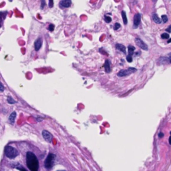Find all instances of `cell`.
<instances>
[{"instance_id":"15","label":"cell","mask_w":171,"mask_h":171,"mask_svg":"<svg viewBox=\"0 0 171 171\" xmlns=\"http://www.w3.org/2000/svg\"><path fill=\"white\" fill-rule=\"evenodd\" d=\"M122 17L123 22H124V24L125 25H126L128 23V19H127V17H126V14L125 11H122Z\"/></svg>"},{"instance_id":"18","label":"cell","mask_w":171,"mask_h":171,"mask_svg":"<svg viewBox=\"0 0 171 171\" xmlns=\"http://www.w3.org/2000/svg\"><path fill=\"white\" fill-rule=\"evenodd\" d=\"M161 37L162 39H168L170 37V36L167 33H164L161 35Z\"/></svg>"},{"instance_id":"11","label":"cell","mask_w":171,"mask_h":171,"mask_svg":"<svg viewBox=\"0 0 171 171\" xmlns=\"http://www.w3.org/2000/svg\"><path fill=\"white\" fill-rule=\"evenodd\" d=\"M116 49L118 50L123 52L124 54H126V47L124 46V45L120 44H116Z\"/></svg>"},{"instance_id":"8","label":"cell","mask_w":171,"mask_h":171,"mask_svg":"<svg viewBox=\"0 0 171 171\" xmlns=\"http://www.w3.org/2000/svg\"><path fill=\"white\" fill-rule=\"evenodd\" d=\"M72 4V1L70 0H62V1H60L59 6L61 8H67L69 7Z\"/></svg>"},{"instance_id":"27","label":"cell","mask_w":171,"mask_h":171,"mask_svg":"<svg viewBox=\"0 0 171 171\" xmlns=\"http://www.w3.org/2000/svg\"><path fill=\"white\" fill-rule=\"evenodd\" d=\"M163 137H164V134H163V133L160 132L159 134H158V137L159 138H162Z\"/></svg>"},{"instance_id":"29","label":"cell","mask_w":171,"mask_h":171,"mask_svg":"<svg viewBox=\"0 0 171 171\" xmlns=\"http://www.w3.org/2000/svg\"><path fill=\"white\" fill-rule=\"evenodd\" d=\"M169 144H171V137H169Z\"/></svg>"},{"instance_id":"24","label":"cell","mask_w":171,"mask_h":171,"mask_svg":"<svg viewBox=\"0 0 171 171\" xmlns=\"http://www.w3.org/2000/svg\"><path fill=\"white\" fill-rule=\"evenodd\" d=\"M126 60L128 62H132V56H128L126 57Z\"/></svg>"},{"instance_id":"7","label":"cell","mask_w":171,"mask_h":171,"mask_svg":"<svg viewBox=\"0 0 171 171\" xmlns=\"http://www.w3.org/2000/svg\"><path fill=\"white\" fill-rule=\"evenodd\" d=\"M140 19H141V15L140 14H137L134 17L133 19V27L134 28H137L140 23Z\"/></svg>"},{"instance_id":"13","label":"cell","mask_w":171,"mask_h":171,"mask_svg":"<svg viewBox=\"0 0 171 171\" xmlns=\"http://www.w3.org/2000/svg\"><path fill=\"white\" fill-rule=\"evenodd\" d=\"M152 19H153V20H154V22H155V23H157V24L161 23V20H160L159 17H158L157 14H152Z\"/></svg>"},{"instance_id":"3","label":"cell","mask_w":171,"mask_h":171,"mask_svg":"<svg viewBox=\"0 0 171 171\" xmlns=\"http://www.w3.org/2000/svg\"><path fill=\"white\" fill-rule=\"evenodd\" d=\"M55 157H56V156L54 154H52V153L47 155L46 159L45 160V167L47 169H50V168H52L53 166H54Z\"/></svg>"},{"instance_id":"23","label":"cell","mask_w":171,"mask_h":171,"mask_svg":"<svg viewBox=\"0 0 171 171\" xmlns=\"http://www.w3.org/2000/svg\"><path fill=\"white\" fill-rule=\"evenodd\" d=\"M4 89H5V88H4V84H2L1 82H0V92H4Z\"/></svg>"},{"instance_id":"28","label":"cell","mask_w":171,"mask_h":171,"mask_svg":"<svg viewBox=\"0 0 171 171\" xmlns=\"http://www.w3.org/2000/svg\"><path fill=\"white\" fill-rule=\"evenodd\" d=\"M167 32H169V33H170V26H168V27L167 29Z\"/></svg>"},{"instance_id":"14","label":"cell","mask_w":171,"mask_h":171,"mask_svg":"<svg viewBox=\"0 0 171 171\" xmlns=\"http://www.w3.org/2000/svg\"><path fill=\"white\" fill-rule=\"evenodd\" d=\"M128 56H132V55L134 54L135 47L132 46H129L128 47Z\"/></svg>"},{"instance_id":"20","label":"cell","mask_w":171,"mask_h":171,"mask_svg":"<svg viewBox=\"0 0 171 171\" xmlns=\"http://www.w3.org/2000/svg\"><path fill=\"white\" fill-rule=\"evenodd\" d=\"M120 26H120V24L119 23H116L114 25V30H118L120 28Z\"/></svg>"},{"instance_id":"21","label":"cell","mask_w":171,"mask_h":171,"mask_svg":"<svg viewBox=\"0 0 171 171\" xmlns=\"http://www.w3.org/2000/svg\"><path fill=\"white\" fill-rule=\"evenodd\" d=\"M16 168L17 169H18V170H21V171H27L26 169H25V168L23 167H22L21 165H17V167H16Z\"/></svg>"},{"instance_id":"30","label":"cell","mask_w":171,"mask_h":171,"mask_svg":"<svg viewBox=\"0 0 171 171\" xmlns=\"http://www.w3.org/2000/svg\"><path fill=\"white\" fill-rule=\"evenodd\" d=\"M170 40H168V43H170Z\"/></svg>"},{"instance_id":"4","label":"cell","mask_w":171,"mask_h":171,"mask_svg":"<svg viewBox=\"0 0 171 171\" xmlns=\"http://www.w3.org/2000/svg\"><path fill=\"white\" fill-rule=\"evenodd\" d=\"M135 72H137V69L134 68H129L126 70H121L118 73V76L119 77H124V76H129L132 74V73H134Z\"/></svg>"},{"instance_id":"25","label":"cell","mask_w":171,"mask_h":171,"mask_svg":"<svg viewBox=\"0 0 171 171\" xmlns=\"http://www.w3.org/2000/svg\"><path fill=\"white\" fill-rule=\"evenodd\" d=\"M45 5H46V1H41V9H43L44 8Z\"/></svg>"},{"instance_id":"19","label":"cell","mask_w":171,"mask_h":171,"mask_svg":"<svg viewBox=\"0 0 171 171\" xmlns=\"http://www.w3.org/2000/svg\"><path fill=\"white\" fill-rule=\"evenodd\" d=\"M162 19L164 23H167L168 22V17L167 15H162Z\"/></svg>"},{"instance_id":"6","label":"cell","mask_w":171,"mask_h":171,"mask_svg":"<svg viewBox=\"0 0 171 171\" xmlns=\"http://www.w3.org/2000/svg\"><path fill=\"white\" fill-rule=\"evenodd\" d=\"M42 137H44L45 140H46L47 142H51L52 141L53 139V136L51 133L49 132L47 130H43L42 131Z\"/></svg>"},{"instance_id":"26","label":"cell","mask_w":171,"mask_h":171,"mask_svg":"<svg viewBox=\"0 0 171 171\" xmlns=\"http://www.w3.org/2000/svg\"><path fill=\"white\" fill-rule=\"evenodd\" d=\"M53 6H54V1L52 0H50V1H49V7H52Z\"/></svg>"},{"instance_id":"2","label":"cell","mask_w":171,"mask_h":171,"mask_svg":"<svg viewBox=\"0 0 171 171\" xmlns=\"http://www.w3.org/2000/svg\"><path fill=\"white\" fill-rule=\"evenodd\" d=\"M5 154L9 158H14L19 154V152L16 148L11 147V146H7L5 148Z\"/></svg>"},{"instance_id":"22","label":"cell","mask_w":171,"mask_h":171,"mask_svg":"<svg viewBox=\"0 0 171 171\" xmlns=\"http://www.w3.org/2000/svg\"><path fill=\"white\" fill-rule=\"evenodd\" d=\"M54 27H55V26H54V24H50L48 27V29L50 30V32H53L54 29Z\"/></svg>"},{"instance_id":"1","label":"cell","mask_w":171,"mask_h":171,"mask_svg":"<svg viewBox=\"0 0 171 171\" xmlns=\"http://www.w3.org/2000/svg\"><path fill=\"white\" fill-rule=\"evenodd\" d=\"M26 164L31 171H38L39 162L36 156L33 152H27L26 154Z\"/></svg>"},{"instance_id":"9","label":"cell","mask_w":171,"mask_h":171,"mask_svg":"<svg viewBox=\"0 0 171 171\" xmlns=\"http://www.w3.org/2000/svg\"><path fill=\"white\" fill-rule=\"evenodd\" d=\"M42 46V40L41 37H39V38H37L36 41H35L34 43L35 50H36V51H38V50L41 48Z\"/></svg>"},{"instance_id":"16","label":"cell","mask_w":171,"mask_h":171,"mask_svg":"<svg viewBox=\"0 0 171 171\" xmlns=\"http://www.w3.org/2000/svg\"><path fill=\"white\" fill-rule=\"evenodd\" d=\"M7 101L10 104H15V103H16V102L15 101V100L13 98H12L11 96H8V97H7Z\"/></svg>"},{"instance_id":"10","label":"cell","mask_w":171,"mask_h":171,"mask_svg":"<svg viewBox=\"0 0 171 171\" xmlns=\"http://www.w3.org/2000/svg\"><path fill=\"white\" fill-rule=\"evenodd\" d=\"M16 118V112H13L11 114H10L8 120H9V122L10 124H11V125L14 124Z\"/></svg>"},{"instance_id":"12","label":"cell","mask_w":171,"mask_h":171,"mask_svg":"<svg viewBox=\"0 0 171 171\" xmlns=\"http://www.w3.org/2000/svg\"><path fill=\"white\" fill-rule=\"evenodd\" d=\"M104 68L106 70V72L109 73L110 72V63L108 60H106L105 61V64H104Z\"/></svg>"},{"instance_id":"5","label":"cell","mask_w":171,"mask_h":171,"mask_svg":"<svg viewBox=\"0 0 171 171\" xmlns=\"http://www.w3.org/2000/svg\"><path fill=\"white\" fill-rule=\"evenodd\" d=\"M135 42H136V44H137V46L138 47H140L141 49L144 50H148V46L145 44L144 42L142 41L141 39L138 38V37H137V38L135 39Z\"/></svg>"},{"instance_id":"17","label":"cell","mask_w":171,"mask_h":171,"mask_svg":"<svg viewBox=\"0 0 171 171\" xmlns=\"http://www.w3.org/2000/svg\"><path fill=\"white\" fill-rule=\"evenodd\" d=\"M104 20H105V22H106V23H110V22H112V18L110 16H105Z\"/></svg>"}]
</instances>
